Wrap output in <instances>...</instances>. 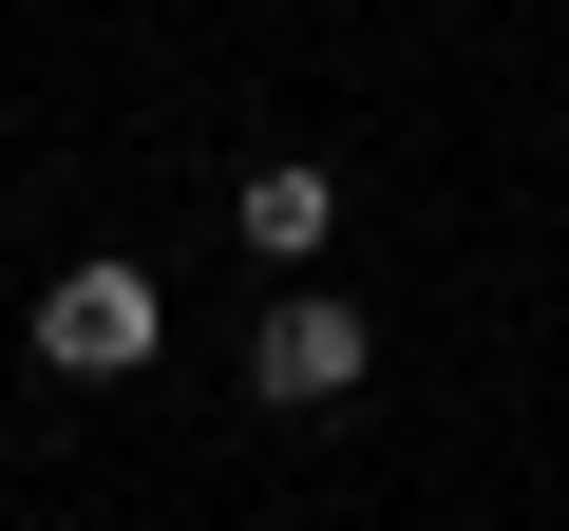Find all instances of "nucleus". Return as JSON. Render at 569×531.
<instances>
[{"label": "nucleus", "mask_w": 569, "mask_h": 531, "mask_svg": "<svg viewBox=\"0 0 569 531\" xmlns=\"http://www.w3.org/2000/svg\"><path fill=\"white\" fill-rule=\"evenodd\" d=\"M152 342H171L152 266H58V285H39V380H133Z\"/></svg>", "instance_id": "nucleus-1"}, {"label": "nucleus", "mask_w": 569, "mask_h": 531, "mask_svg": "<svg viewBox=\"0 0 569 531\" xmlns=\"http://www.w3.org/2000/svg\"><path fill=\"white\" fill-rule=\"evenodd\" d=\"M361 380H380V323L361 304H266V342H247V399L266 418H342Z\"/></svg>", "instance_id": "nucleus-2"}, {"label": "nucleus", "mask_w": 569, "mask_h": 531, "mask_svg": "<svg viewBox=\"0 0 569 531\" xmlns=\"http://www.w3.org/2000/svg\"><path fill=\"white\" fill-rule=\"evenodd\" d=\"M247 247H266V266L342 247V171H323V152H266V171H247Z\"/></svg>", "instance_id": "nucleus-3"}]
</instances>
